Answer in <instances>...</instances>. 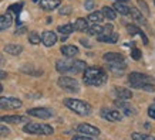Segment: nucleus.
Wrapping results in <instances>:
<instances>
[{"label":"nucleus","instance_id":"obj_1","mask_svg":"<svg viewBox=\"0 0 155 140\" xmlns=\"http://www.w3.org/2000/svg\"><path fill=\"white\" fill-rule=\"evenodd\" d=\"M83 72H84V76H83L84 84L90 86H101L108 79L105 71L98 67H87Z\"/></svg>","mask_w":155,"mask_h":140},{"label":"nucleus","instance_id":"obj_2","mask_svg":"<svg viewBox=\"0 0 155 140\" xmlns=\"http://www.w3.org/2000/svg\"><path fill=\"white\" fill-rule=\"evenodd\" d=\"M128 81H130L132 88L141 89V91H145V92H154L155 91V85H154L152 78L145 74L131 72V74L128 75Z\"/></svg>","mask_w":155,"mask_h":140},{"label":"nucleus","instance_id":"obj_3","mask_svg":"<svg viewBox=\"0 0 155 140\" xmlns=\"http://www.w3.org/2000/svg\"><path fill=\"white\" fill-rule=\"evenodd\" d=\"M87 68V64L80 60H58L56 70L61 74H80Z\"/></svg>","mask_w":155,"mask_h":140},{"label":"nucleus","instance_id":"obj_4","mask_svg":"<svg viewBox=\"0 0 155 140\" xmlns=\"http://www.w3.org/2000/svg\"><path fill=\"white\" fill-rule=\"evenodd\" d=\"M64 105H66L70 110H73L74 113L80 115V116H90L91 112H93L91 105L84 102V101H80V99L67 98V99H64Z\"/></svg>","mask_w":155,"mask_h":140},{"label":"nucleus","instance_id":"obj_5","mask_svg":"<svg viewBox=\"0 0 155 140\" xmlns=\"http://www.w3.org/2000/svg\"><path fill=\"white\" fill-rule=\"evenodd\" d=\"M24 133L28 135H40V136H50L53 135V127L50 125H44V123H36V122H27L23 127Z\"/></svg>","mask_w":155,"mask_h":140},{"label":"nucleus","instance_id":"obj_6","mask_svg":"<svg viewBox=\"0 0 155 140\" xmlns=\"http://www.w3.org/2000/svg\"><path fill=\"white\" fill-rule=\"evenodd\" d=\"M57 84H58V86H60L63 91H67V92L77 93L80 91L78 82H77L74 78H71V76H60L58 81H57Z\"/></svg>","mask_w":155,"mask_h":140},{"label":"nucleus","instance_id":"obj_7","mask_svg":"<svg viewBox=\"0 0 155 140\" xmlns=\"http://www.w3.org/2000/svg\"><path fill=\"white\" fill-rule=\"evenodd\" d=\"M27 115L34 117H40V119H50L53 116V110L47 109V107H33V109H28Z\"/></svg>","mask_w":155,"mask_h":140},{"label":"nucleus","instance_id":"obj_8","mask_svg":"<svg viewBox=\"0 0 155 140\" xmlns=\"http://www.w3.org/2000/svg\"><path fill=\"white\" fill-rule=\"evenodd\" d=\"M115 106L120 107V110H122V113L124 115H127V116H134V115H137V109L135 106H132L131 103L128 102V101H122V99H120V101H115Z\"/></svg>","mask_w":155,"mask_h":140},{"label":"nucleus","instance_id":"obj_9","mask_svg":"<svg viewBox=\"0 0 155 140\" xmlns=\"http://www.w3.org/2000/svg\"><path fill=\"white\" fill-rule=\"evenodd\" d=\"M77 132L78 133H83L84 136H90V137H95V136L100 135V129L98 127L93 126V125H88V123H81L77 126Z\"/></svg>","mask_w":155,"mask_h":140},{"label":"nucleus","instance_id":"obj_10","mask_svg":"<svg viewBox=\"0 0 155 140\" xmlns=\"http://www.w3.org/2000/svg\"><path fill=\"white\" fill-rule=\"evenodd\" d=\"M21 106V101L17 98H0V109H17Z\"/></svg>","mask_w":155,"mask_h":140},{"label":"nucleus","instance_id":"obj_11","mask_svg":"<svg viewBox=\"0 0 155 140\" xmlns=\"http://www.w3.org/2000/svg\"><path fill=\"white\" fill-rule=\"evenodd\" d=\"M101 117H104L108 122H120L122 119V115L118 110L104 107V109H101Z\"/></svg>","mask_w":155,"mask_h":140},{"label":"nucleus","instance_id":"obj_12","mask_svg":"<svg viewBox=\"0 0 155 140\" xmlns=\"http://www.w3.org/2000/svg\"><path fill=\"white\" fill-rule=\"evenodd\" d=\"M41 42L46 47H53L57 42V34L54 31H44L41 34Z\"/></svg>","mask_w":155,"mask_h":140},{"label":"nucleus","instance_id":"obj_13","mask_svg":"<svg viewBox=\"0 0 155 140\" xmlns=\"http://www.w3.org/2000/svg\"><path fill=\"white\" fill-rule=\"evenodd\" d=\"M118 38H120V36H118L115 31L108 33V34H100V36H97V40H98L100 42H108V44H115V42L118 41Z\"/></svg>","mask_w":155,"mask_h":140},{"label":"nucleus","instance_id":"obj_14","mask_svg":"<svg viewBox=\"0 0 155 140\" xmlns=\"http://www.w3.org/2000/svg\"><path fill=\"white\" fill-rule=\"evenodd\" d=\"M104 61H107L110 64H118V62H124V55L118 54V52H105L103 55Z\"/></svg>","mask_w":155,"mask_h":140},{"label":"nucleus","instance_id":"obj_15","mask_svg":"<svg viewBox=\"0 0 155 140\" xmlns=\"http://www.w3.org/2000/svg\"><path fill=\"white\" fill-rule=\"evenodd\" d=\"M114 93L117 95L118 99H122V101H128V99L132 98V92L127 88H122V86H115L114 88Z\"/></svg>","mask_w":155,"mask_h":140},{"label":"nucleus","instance_id":"obj_16","mask_svg":"<svg viewBox=\"0 0 155 140\" xmlns=\"http://www.w3.org/2000/svg\"><path fill=\"white\" fill-rule=\"evenodd\" d=\"M127 31L130 36H135V34H138L140 37L142 38V42L145 44V45H148V38H147V36L144 34V31H142L141 28H138L137 26H132V24H128L127 26Z\"/></svg>","mask_w":155,"mask_h":140},{"label":"nucleus","instance_id":"obj_17","mask_svg":"<svg viewBox=\"0 0 155 140\" xmlns=\"http://www.w3.org/2000/svg\"><path fill=\"white\" fill-rule=\"evenodd\" d=\"M2 122L17 125V123H26V122H28V119L24 116H19V115H13V116H2L0 117V123H2Z\"/></svg>","mask_w":155,"mask_h":140},{"label":"nucleus","instance_id":"obj_18","mask_svg":"<svg viewBox=\"0 0 155 140\" xmlns=\"http://www.w3.org/2000/svg\"><path fill=\"white\" fill-rule=\"evenodd\" d=\"M60 5H61V0H40V7L43 10H47V11H51V10L57 9Z\"/></svg>","mask_w":155,"mask_h":140},{"label":"nucleus","instance_id":"obj_19","mask_svg":"<svg viewBox=\"0 0 155 140\" xmlns=\"http://www.w3.org/2000/svg\"><path fill=\"white\" fill-rule=\"evenodd\" d=\"M78 48L75 45H63L61 47V54L67 58H74L77 54H78Z\"/></svg>","mask_w":155,"mask_h":140},{"label":"nucleus","instance_id":"obj_20","mask_svg":"<svg viewBox=\"0 0 155 140\" xmlns=\"http://www.w3.org/2000/svg\"><path fill=\"white\" fill-rule=\"evenodd\" d=\"M5 52L10 54V55H20L23 52V47L19 44H7L5 47Z\"/></svg>","mask_w":155,"mask_h":140},{"label":"nucleus","instance_id":"obj_21","mask_svg":"<svg viewBox=\"0 0 155 140\" xmlns=\"http://www.w3.org/2000/svg\"><path fill=\"white\" fill-rule=\"evenodd\" d=\"M23 3L20 2V3H16V5H12L9 6V11L10 13H14V16H16V23L20 24V19H19V16L20 13H21V9H23Z\"/></svg>","mask_w":155,"mask_h":140},{"label":"nucleus","instance_id":"obj_22","mask_svg":"<svg viewBox=\"0 0 155 140\" xmlns=\"http://www.w3.org/2000/svg\"><path fill=\"white\" fill-rule=\"evenodd\" d=\"M12 23H13V17H12V13L7 10V13L0 16V26H3L5 28H9Z\"/></svg>","mask_w":155,"mask_h":140},{"label":"nucleus","instance_id":"obj_23","mask_svg":"<svg viewBox=\"0 0 155 140\" xmlns=\"http://www.w3.org/2000/svg\"><path fill=\"white\" fill-rule=\"evenodd\" d=\"M73 27H74L75 31H85L87 30V27H88V20L83 19V17H80V19L75 20V23L73 24Z\"/></svg>","mask_w":155,"mask_h":140},{"label":"nucleus","instance_id":"obj_24","mask_svg":"<svg viewBox=\"0 0 155 140\" xmlns=\"http://www.w3.org/2000/svg\"><path fill=\"white\" fill-rule=\"evenodd\" d=\"M101 13L104 14V19L108 20H115V17H117V11L113 7H110V6H104L101 9Z\"/></svg>","mask_w":155,"mask_h":140},{"label":"nucleus","instance_id":"obj_25","mask_svg":"<svg viewBox=\"0 0 155 140\" xmlns=\"http://www.w3.org/2000/svg\"><path fill=\"white\" fill-rule=\"evenodd\" d=\"M113 9L117 11V13L122 14V16H127V14H130V7L128 6H125L122 2H115L113 6Z\"/></svg>","mask_w":155,"mask_h":140},{"label":"nucleus","instance_id":"obj_26","mask_svg":"<svg viewBox=\"0 0 155 140\" xmlns=\"http://www.w3.org/2000/svg\"><path fill=\"white\" fill-rule=\"evenodd\" d=\"M87 33L90 34V36H100V34L104 33V26H100V24H93L91 27H87V30H85Z\"/></svg>","mask_w":155,"mask_h":140},{"label":"nucleus","instance_id":"obj_27","mask_svg":"<svg viewBox=\"0 0 155 140\" xmlns=\"http://www.w3.org/2000/svg\"><path fill=\"white\" fill-rule=\"evenodd\" d=\"M87 20H90L91 23H94V24H100L104 20V14L101 11H93V13H90Z\"/></svg>","mask_w":155,"mask_h":140},{"label":"nucleus","instance_id":"obj_28","mask_svg":"<svg viewBox=\"0 0 155 140\" xmlns=\"http://www.w3.org/2000/svg\"><path fill=\"white\" fill-rule=\"evenodd\" d=\"M130 14H131L132 17H134V20H137L138 23L147 24L145 17H144V16H142L141 13H140V10H137V9H132V7H130Z\"/></svg>","mask_w":155,"mask_h":140},{"label":"nucleus","instance_id":"obj_29","mask_svg":"<svg viewBox=\"0 0 155 140\" xmlns=\"http://www.w3.org/2000/svg\"><path fill=\"white\" fill-rule=\"evenodd\" d=\"M57 31L58 33H61L63 36H70L73 31H74V27H73V24H63V26H58V28H57Z\"/></svg>","mask_w":155,"mask_h":140},{"label":"nucleus","instance_id":"obj_30","mask_svg":"<svg viewBox=\"0 0 155 140\" xmlns=\"http://www.w3.org/2000/svg\"><path fill=\"white\" fill-rule=\"evenodd\" d=\"M131 137H132V140H155L154 136L147 135V133H138V132L132 133Z\"/></svg>","mask_w":155,"mask_h":140},{"label":"nucleus","instance_id":"obj_31","mask_svg":"<svg viewBox=\"0 0 155 140\" xmlns=\"http://www.w3.org/2000/svg\"><path fill=\"white\" fill-rule=\"evenodd\" d=\"M21 72H26V74H30V75H41L43 74V71H37V70H34L31 65H26V67H21Z\"/></svg>","mask_w":155,"mask_h":140},{"label":"nucleus","instance_id":"obj_32","mask_svg":"<svg viewBox=\"0 0 155 140\" xmlns=\"http://www.w3.org/2000/svg\"><path fill=\"white\" fill-rule=\"evenodd\" d=\"M28 42H30V44H33V45H37V44H40V36H38L36 31L28 33Z\"/></svg>","mask_w":155,"mask_h":140},{"label":"nucleus","instance_id":"obj_33","mask_svg":"<svg viewBox=\"0 0 155 140\" xmlns=\"http://www.w3.org/2000/svg\"><path fill=\"white\" fill-rule=\"evenodd\" d=\"M137 3H138V6H140V10L144 11L145 16H150V9H148V5L145 3V0H138Z\"/></svg>","mask_w":155,"mask_h":140},{"label":"nucleus","instance_id":"obj_34","mask_svg":"<svg viewBox=\"0 0 155 140\" xmlns=\"http://www.w3.org/2000/svg\"><path fill=\"white\" fill-rule=\"evenodd\" d=\"M9 135H10V129L0 123V137H6V136H9Z\"/></svg>","mask_w":155,"mask_h":140},{"label":"nucleus","instance_id":"obj_35","mask_svg":"<svg viewBox=\"0 0 155 140\" xmlns=\"http://www.w3.org/2000/svg\"><path fill=\"white\" fill-rule=\"evenodd\" d=\"M131 57L134 58V60H141L142 54H141V51H140L138 48H132L131 50Z\"/></svg>","mask_w":155,"mask_h":140},{"label":"nucleus","instance_id":"obj_36","mask_svg":"<svg viewBox=\"0 0 155 140\" xmlns=\"http://www.w3.org/2000/svg\"><path fill=\"white\" fill-rule=\"evenodd\" d=\"M71 7L70 6H64V7H61L60 10H58V13L61 14V16H67V14H71Z\"/></svg>","mask_w":155,"mask_h":140},{"label":"nucleus","instance_id":"obj_37","mask_svg":"<svg viewBox=\"0 0 155 140\" xmlns=\"http://www.w3.org/2000/svg\"><path fill=\"white\" fill-rule=\"evenodd\" d=\"M84 7H85V10H88V11H91V10L95 7V3L93 2V0H87L84 3Z\"/></svg>","mask_w":155,"mask_h":140},{"label":"nucleus","instance_id":"obj_38","mask_svg":"<svg viewBox=\"0 0 155 140\" xmlns=\"http://www.w3.org/2000/svg\"><path fill=\"white\" fill-rule=\"evenodd\" d=\"M148 116H150L151 119H154V120H155V106H150V107H148Z\"/></svg>","mask_w":155,"mask_h":140},{"label":"nucleus","instance_id":"obj_39","mask_svg":"<svg viewBox=\"0 0 155 140\" xmlns=\"http://www.w3.org/2000/svg\"><path fill=\"white\" fill-rule=\"evenodd\" d=\"M73 140H94V139L90 137V136H74Z\"/></svg>","mask_w":155,"mask_h":140},{"label":"nucleus","instance_id":"obj_40","mask_svg":"<svg viewBox=\"0 0 155 140\" xmlns=\"http://www.w3.org/2000/svg\"><path fill=\"white\" fill-rule=\"evenodd\" d=\"M23 33H26V27H19L16 30V34H17V36H20V34H23Z\"/></svg>","mask_w":155,"mask_h":140},{"label":"nucleus","instance_id":"obj_41","mask_svg":"<svg viewBox=\"0 0 155 140\" xmlns=\"http://www.w3.org/2000/svg\"><path fill=\"white\" fill-rule=\"evenodd\" d=\"M80 42H81V44H83L84 47H87V48H90V47H91V44H90V42L87 41V40H84V38H81Z\"/></svg>","mask_w":155,"mask_h":140},{"label":"nucleus","instance_id":"obj_42","mask_svg":"<svg viewBox=\"0 0 155 140\" xmlns=\"http://www.w3.org/2000/svg\"><path fill=\"white\" fill-rule=\"evenodd\" d=\"M6 76H7V72H5V71H0V79H5Z\"/></svg>","mask_w":155,"mask_h":140},{"label":"nucleus","instance_id":"obj_43","mask_svg":"<svg viewBox=\"0 0 155 140\" xmlns=\"http://www.w3.org/2000/svg\"><path fill=\"white\" fill-rule=\"evenodd\" d=\"M3 64H5V57L0 54V65H3Z\"/></svg>","mask_w":155,"mask_h":140},{"label":"nucleus","instance_id":"obj_44","mask_svg":"<svg viewBox=\"0 0 155 140\" xmlns=\"http://www.w3.org/2000/svg\"><path fill=\"white\" fill-rule=\"evenodd\" d=\"M46 21H47V23H51L53 19H51V17H47V20H46Z\"/></svg>","mask_w":155,"mask_h":140},{"label":"nucleus","instance_id":"obj_45","mask_svg":"<svg viewBox=\"0 0 155 140\" xmlns=\"http://www.w3.org/2000/svg\"><path fill=\"white\" fill-rule=\"evenodd\" d=\"M2 30H6V28L3 27V26H0V31H2Z\"/></svg>","mask_w":155,"mask_h":140},{"label":"nucleus","instance_id":"obj_46","mask_svg":"<svg viewBox=\"0 0 155 140\" xmlns=\"http://www.w3.org/2000/svg\"><path fill=\"white\" fill-rule=\"evenodd\" d=\"M2 91H3V86H2V85H0V93H2Z\"/></svg>","mask_w":155,"mask_h":140},{"label":"nucleus","instance_id":"obj_47","mask_svg":"<svg viewBox=\"0 0 155 140\" xmlns=\"http://www.w3.org/2000/svg\"><path fill=\"white\" fill-rule=\"evenodd\" d=\"M117 2H122L124 3V2H128V0H117Z\"/></svg>","mask_w":155,"mask_h":140},{"label":"nucleus","instance_id":"obj_48","mask_svg":"<svg viewBox=\"0 0 155 140\" xmlns=\"http://www.w3.org/2000/svg\"><path fill=\"white\" fill-rule=\"evenodd\" d=\"M33 2H34V3H37V2H40V0H33Z\"/></svg>","mask_w":155,"mask_h":140},{"label":"nucleus","instance_id":"obj_49","mask_svg":"<svg viewBox=\"0 0 155 140\" xmlns=\"http://www.w3.org/2000/svg\"><path fill=\"white\" fill-rule=\"evenodd\" d=\"M154 5H155V0H154Z\"/></svg>","mask_w":155,"mask_h":140}]
</instances>
